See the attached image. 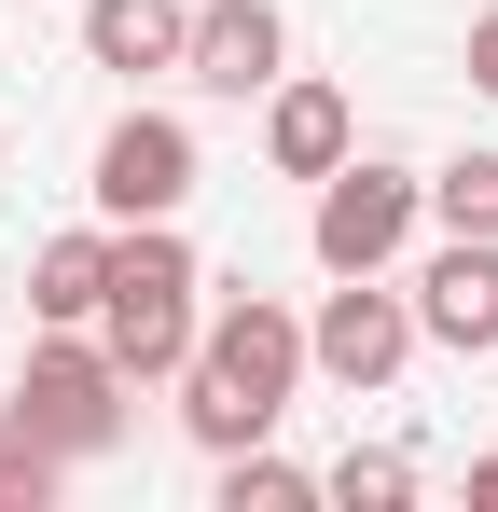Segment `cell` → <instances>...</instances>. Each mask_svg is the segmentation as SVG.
<instances>
[{
	"mask_svg": "<svg viewBox=\"0 0 498 512\" xmlns=\"http://www.w3.org/2000/svg\"><path fill=\"white\" fill-rule=\"evenodd\" d=\"M291 388H305V319H291L277 291H236V305L194 333V360H180V429H194L208 457H236V443H263V429L291 416Z\"/></svg>",
	"mask_w": 498,
	"mask_h": 512,
	"instance_id": "cell-1",
	"label": "cell"
},
{
	"mask_svg": "<svg viewBox=\"0 0 498 512\" xmlns=\"http://www.w3.org/2000/svg\"><path fill=\"white\" fill-rule=\"evenodd\" d=\"M208 277L180 250V222H111V291H97V346H111V374L139 388V374H180L194 333H208V305H194Z\"/></svg>",
	"mask_w": 498,
	"mask_h": 512,
	"instance_id": "cell-2",
	"label": "cell"
},
{
	"mask_svg": "<svg viewBox=\"0 0 498 512\" xmlns=\"http://www.w3.org/2000/svg\"><path fill=\"white\" fill-rule=\"evenodd\" d=\"M0 416L28 429L42 457H111V429H125V374H111V346H97V333H42Z\"/></svg>",
	"mask_w": 498,
	"mask_h": 512,
	"instance_id": "cell-3",
	"label": "cell"
},
{
	"mask_svg": "<svg viewBox=\"0 0 498 512\" xmlns=\"http://www.w3.org/2000/svg\"><path fill=\"white\" fill-rule=\"evenodd\" d=\"M415 222H429V180L374 167V153H346V167L319 180V222H305V250H319L332 277H388Z\"/></svg>",
	"mask_w": 498,
	"mask_h": 512,
	"instance_id": "cell-4",
	"label": "cell"
},
{
	"mask_svg": "<svg viewBox=\"0 0 498 512\" xmlns=\"http://www.w3.org/2000/svg\"><path fill=\"white\" fill-rule=\"evenodd\" d=\"M415 346H429V333H415V291H388V277H332V305L305 319V374H332V388L374 402Z\"/></svg>",
	"mask_w": 498,
	"mask_h": 512,
	"instance_id": "cell-5",
	"label": "cell"
},
{
	"mask_svg": "<svg viewBox=\"0 0 498 512\" xmlns=\"http://www.w3.org/2000/svg\"><path fill=\"white\" fill-rule=\"evenodd\" d=\"M97 222H180V194H194V125L180 111H125L111 139H97Z\"/></svg>",
	"mask_w": 498,
	"mask_h": 512,
	"instance_id": "cell-6",
	"label": "cell"
},
{
	"mask_svg": "<svg viewBox=\"0 0 498 512\" xmlns=\"http://www.w3.org/2000/svg\"><path fill=\"white\" fill-rule=\"evenodd\" d=\"M277 70H291L277 0H208V14H194V42H180V84H194V97H263Z\"/></svg>",
	"mask_w": 498,
	"mask_h": 512,
	"instance_id": "cell-7",
	"label": "cell"
},
{
	"mask_svg": "<svg viewBox=\"0 0 498 512\" xmlns=\"http://www.w3.org/2000/svg\"><path fill=\"white\" fill-rule=\"evenodd\" d=\"M415 333L457 346V360L498 346V236H443V250H429V277H415Z\"/></svg>",
	"mask_w": 498,
	"mask_h": 512,
	"instance_id": "cell-8",
	"label": "cell"
},
{
	"mask_svg": "<svg viewBox=\"0 0 498 512\" xmlns=\"http://www.w3.org/2000/svg\"><path fill=\"white\" fill-rule=\"evenodd\" d=\"M263 153H277V180H332L346 153H360V125H346V97H332V84L277 70V84H263Z\"/></svg>",
	"mask_w": 498,
	"mask_h": 512,
	"instance_id": "cell-9",
	"label": "cell"
},
{
	"mask_svg": "<svg viewBox=\"0 0 498 512\" xmlns=\"http://www.w3.org/2000/svg\"><path fill=\"white\" fill-rule=\"evenodd\" d=\"M180 42H194V0H83V56L97 70H180Z\"/></svg>",
	"mask_w": 498,
	"mask_h": 512,
	"instance_id": "cell-10",
	"label": "cell"
},
{
	"mask_svg": "<svg viewBox=\"0 0 498 512\" xmlns=\"http://www.w3.org/2000/svg\"><path fill=\"white\" fill-rule=\"evenodd\" d=\"M97 291H111V236H42L28 319H42V333H97Z\"/></svg>",
	"mask_w": 498,
	"mask_h": 512,
	"instance_id": "cell-11",
	"label": "cell"
},
{
	"mask_svg": "<svg viewBox=\"0 0 498 512\" xmlns=\"http://www.w3.org/2000/svg\"><path fill=\"white\" fill-rule=\"evenodd\" d=\"M319 499H346V512H402L415 499V457H388V443H346L319 471Z\"/></svg>",
	"mask_w": 498,
	"mask_h": 512,
	"instance_id": "cell-12",
	"label": "cell"
},
{
	"mask_svg": "<svg viewBox=\"0 0 498 512\" xmlns=\"http://www.w3.org/2000/svg\"><path fill=\"white\" fill-rule=\"evenodd\" d=\"M305 499H319V471H291V457H263V443L222 457V512H305Z\"/></svg>",
	"mask_w": 498,
	"mask_h": 512,
	"instance_id": "cell-13",
	"label": "cell"
},
{
	"mask_svg": "<svg viewBox=\"0 0 498 512\" xmlns=\"http://www.w3.org/2000/svg\"><path fill=\"white\" fill-rule=\"evenodd\" d=\"M429 222H443V236H498V153L429 167Z\"/></svg>",
	"mask_w": 498,
	"mask_h": 512,
	"instance_id": "cell-14",
	"label": "cell"
},
{
	"mask_svg": "<svg viewBox=\"0 0 498 512\" xmlns=\"http://www.w3.org/2000/svg\"><path fill=\"white\" fill-rule=\"evenodd\" d=\"M56 471H70V457H42L28 429L0 416V512H42V499H56Z\"/></svg>",
	"mask_w": 498,
	"mask_h": 512,
	"instance_id": "cell-15",
	"label": "cell"
},
{
	"mask_svg": "<svg viewBox=\"0 0 498 512\" xmlns=\"http://www.w3.org/2000/svg\"><path fill=\"white\" fill-rule=\"evenodd\" d=\"M471 84L498 97V14H485V28H471Z\"/></svg>",
	"mask_w": 498,
	"mask_h": 512,
	"instance_id": "cell-16",
	"label": "cell"
},
{
	"mask_svg": "<svg viewBox=\"0 0 498 512\" xmlns=\"http://www.w3.org/2000/svg\"><path fill=\"white\" fill-rule=\"evenodd\" d=\"M471 512H498V457H471Z\"/></svg>",
	"mask_w": 498,
	"mask_h": 512,
	"instance_id": "cell-17",
	"label": "cell"
}]
</instances>
